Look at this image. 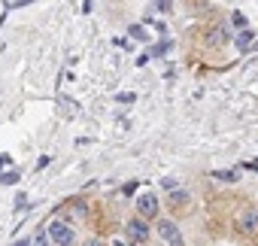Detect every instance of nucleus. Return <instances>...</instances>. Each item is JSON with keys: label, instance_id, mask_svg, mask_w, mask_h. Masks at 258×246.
Segmentation results:
<instances>
[{"label": "nucleus", "instance_id": "nucleus-21", "mask_svg": "<svg viewBox=\"0 0 258 246\" xmlns=\"http://www.w3.org/2000/svg\"><path fill=\"white\" fill-rule=\"evenodd\" d=\"M85 246H103L100 240H85Z\"/></svg>", "mask_w": 258, "mask_h": 246}, {"label": "nucleus", "instance_id": "nucleus-1", "mask_svg": "<svg viewBox=\"0 0 258 246\" xmlns=\"http://www.w3.org/2000/svg\"><path fill=\"white\" fill-rule=\"evenodd\" d=\"M155 231H158V237H161L167 246H185V240H182V231H179V225H176V222H170V219H161V222L155 225Z\"/></svg>", "mask_w": 258, "mask_h": 246}, {"label": "nucleus", "instance_id": "nucleus-6", "mask_svg": "<svg viewBox=\"0 0 258 246\" xmlns=\"http://www.w3.org/2000/svg\"><path fill=\"white\" fill-rule=\"evenodd\" d=\"M207 43H210V46H225V43H228V28L216 25V28L207 34Z\"/></svg>", "mask_w": 258, "mask_h": 246}, {"label": "nucleus", "instance_id": "nucleus-4", "mask_svg": "<svg viewBox=\"0 0 258 246\" xmlns=\"http://www.w3.org/2000/svg\"><path fill=\"white\" fill-rule=\"evenodd\" d=\"M237 228H240V234H258V210H243L240 216H237Z\"/></svg>", "mask_w": 258, "mask_h": 246}, {"label": "nucleus", "instance_id": "nucleus-18", "mask_svg": "<svg viewBox=\"0 0 258 246\" xmlns=\"http://www.w3.org/2000/svg\"><path fill=\"white\" fill-rule=\"evenodd\" d=\"M134 192H137V182H127V186H124V195H127V198H131Z\"/></svg>", "mask_w": 258, "mask_h": 246}, {"label": "nucleus", "instance_id": "nucleus-19", "mask_svg": "<svg viewBox=\"0 0 258 246\" xmlns=\"http://www.w3.org/2000/svg\"><path fill=\"white\" fill-rule=\"evenodd\" d=\"M91 7H94V0H85V4H82V13H91Z\"/></svg>", "mask_w": 258, "mask_h": 246}, {"label": "nucleus", "instance_id": "nucleus-12", "mask_svg": "<svg viewBox=\"0 0 258 246\" xmlns=\"http://www.w3.org/2000/svg\"><path fill=\"white\" fill-rule=\"evenodd\" d=\"M134 100H137V94H134V91H124V94H118V97H115V103H134Z\"/></svg>", "mask_w": 258, "mask_h": 246}, {"label": "nucleus", "instance_id": "nucleus-3", "mask_svg": "<svg viewBox=\"0 0 258 246\" xmlns=\"http://www.w3.org/2000/svg\"><path fill=\"white\" fill-rule=\"evenodd\" d=\"M137 216H140L143 222L158 219V198H155V195H140V198H137Z\"/></svg>", "mask_w": 258, "mask_h": 246}, {"label": "nucleus", "instance_id": "nucleus-11", "mask_svg": "<svg viewBox=\"0 0 258 246\" xmlns=\"http://www.w3.org/2000/svg\"><path fill=\"white\" fill-rule=\"evenodd\" d=\"M127 31H131V37H134V40H143V43L149 40V34L143 31V25H131V28H127Z\"/></svg>", "mask_w": 258, "mask_h": 246}, {"label": "nucleus", "instance_id": "nucleus-15", "mask_svg": "<svg viewBox=\"0 0 258 246\" xmlns=\"http://www.w3.org/2000/svg\"><path fill=\"white\" fill-rule=\"evenodd\" d=\"M49 164H52V158H49V155H43V158H40V161H37V170H46V167H49Z\"/></svg>", "mask_w": 258, "mask_h": 246}, {"label": "nucleus", "instance_id": "nucleus-16", "mask_svg": "<svg viewBox=\"0 0 258 246\" xmlns=\"http://www.w3.org/2000/svg\"><path fill=\"white\" fill-rule=\"evenodd\" d=\"M161 186H164L167 192H173V189H176V179H170V176H164V179H161Z\"/></svg>", "mask_w": 258, "mask_h": 246}, {"label": "nucleus", "instance_id": "nucleus-8", "mask_svg": "<svg viewBox=\"0 0 258 246\" xmlns=\"http://www.w3.org/2000/svg\"><path fill=\"white\" fill-rule=\"evenodd\" d=\"M22 179V170H7V173H0V186H16Z\"/></svg>", "mask_w": 258, "mask_h": 246}, {"label": "nucleus", "instance_id": "nucleus-9", "mask_svg": "<svg viewBox=\"0 0 258 246\" xmlns=\"http://www.w3.org/2000/svg\"><path fill=\"white\" fill-rule=\"evenodd\" d=\"M252 37H255V34H252V31H240V34H237V37H234V43H237V46H240V49H246V46H249V43H252Z\"/></svg>", "mask_w": 258, "mask_h": 246}, {"label": "nucleus", "instance_id": "nucleus-22", "mask_svg": "<svg viewBox=\"0 0 258 246\" xmlns=\"http://www.w3.org/2000/svg\"><path fill=\"white\" fill-rule=\"evenodd\" d=\"M255 49H258V40H255Z\"/></svg>", "mask_w": 258, "mask_h": 246}, {"label": "nucleus", "instance_id": "nucleus-20", "mask_svg": "<svg viewBox=\"0 0 258 246\" xmlns=\"http://www.w3.org/2000/svg\"><path fill=\"white\" fill-rule=\"evenodd\" d=\"M13 246H31V240H25V237H22V240H16Z\"/></svg>", "mask_w": 258, "mask_h": 246}, {"label": "nucleus", "instance_id": "nucleus-7", "mask_svg": "<svg viewBox=\"0 0 258 246\" xmlns=\"http://www.w3.org/2000/svg\"><path fill=\"white\" fill-rule=\"evenodd\" d=\"M213 179H219V182H237L240 170H213Z\"/></svg>", "mask_w": 258, "mask_h": 246}, {"label": "nucleus", "instance_id": "nucleus-5", "mask_svg": "<svg viewBox=\"0 0 258 246\" xmlns=\"http://www.w3.org/2000/svg\"><path fill=\"white\" fill-rule=\"evenodd\" d=\"M127 237H131L134 243H143L146 237H149V225L137 216V219H131V222H127Z\"/></svg>", "mask_w": 258, "mask_h": 246}, {"label": "nucleus", "instance_id": "nucleus-13", "mask_svg": "<svg viewBox=\"0 0 258 246\" xmlns=\"http://www.w3.org/2000/svg\"><path fill=\"white\" fill-rule=\"evenodd\" d=\"M231 22H234L237 28H246V16H243V13H234V16H231Z\"/></svg>", "mask_w": 258, "mask_h": 246}, {"label": "nucleus", "instance_id": "nucleus-17", "mask_svg": "<svg viewBox=\"0 0 258 246\" xmlns=\"http://www.w3.org/2000/svg\"><path fill=\"white\" fill-rule=\"evenodd\" d=\"M37 246H49V234H46V231L37 234Z\"/></svg>", "mask_w": 258, "mask_h": 246}, {"label": "nucleus", "instance_id": "nucleus-2", "mask_svg": "<svg viewBox=\"0 0 258 246\" xmlns=\"http://www.w3.org/2000/svg\"><path fill=\"white\" fill-rule=\"evenodd\" d=\"M49 240H55L58 246H73L76 234H73V228H70L67 222L55 219V222H49Z\"/></svg>", "mask_w": 258, "mask_h": 246}, {"label": "nucleus", "instance_id": "nucleus-10", "mask_svg": "<svg viewBox=\"0 0 258 246\" xmlns=\"http://www.w3.org/2000/svg\"><path fill=\"white\" fill-rule=\"evenodd\" d=\"M188 201V192H182V189H173L170 192V204H176V207H182Z\"/></svg>", "mask_w": 258, "mask_h": 246}, {"label": "nucleus", "instance_id": "nucleus-14", "mask_svg": "<svg viewBox=\"0 0 258 246\" xmlns=\"http://www.w3.org/2000/svg\"><path fill=\"white\" fill-rule=\"evenodd\" d=\"M155 10L158 13H170V0H155Z\"/></svg>", "mask_w": 258, "mask_h": 246}]
</instances>
